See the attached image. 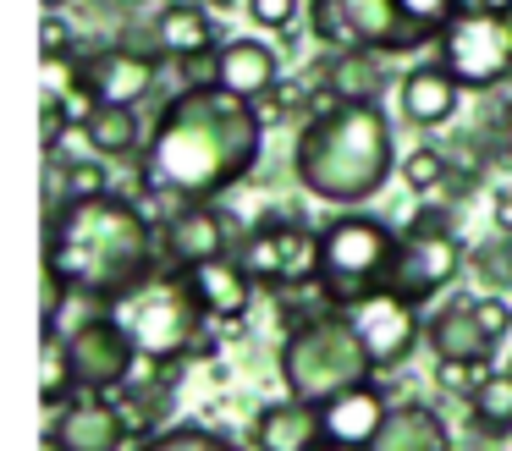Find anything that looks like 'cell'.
I'll list each match as a JSON object with an SVG mask.
<instances>
[{"mask_svg": "<svg viewBox=\"0 0 512 451\" xmlns=\"http://www.w3.org/2000/svg\"><path fill=\"white\" fill-rule=\"evenodd\" d=\"M39 55H45V61H61V55H83L78 28H72L67 11H45V22H39Z\"/></svg>", "mask_w": 512, "mask_h": 451, "instance_id": "32", "label": "cell"}, {"mask_svg": "<svg viewBox=\"0 0 512 451\" xmlns=\"http://www.w3.org/2000/svg\"><path fill=\"white\" fill-rule=\"evenodd\" d=\"M248 226H237L232 209L221 204H188L182 215H171L160 226V264L171 270H188L199 259H215V253H237Z\"/></svg>", "mask_w": 512, "mask_h": 451, "instance_id": "14", "label": "cell"}, {"mask_svg": "<svg viewBox=\"0 0 512 451\" xmlns=\"http://www.w3.org/2000/svg\"><path fill=\"white\" fill-rule=\"evenodd\" d=\"M342 6L353 11L358 39L375 44V50H386V55H419L424 44H435L430 33H419V28H408V22H402L397 0H342Z\"/></svg>", "mask_w": 512, "mask_h": 451, "instance_id": "25", "label": "cell"}, {"mask_svg": "<svg viewBox=\"0 0 512 451\" xmlns=\"http://www.w3.org/2000/svg\"><path fill=\"white\" fill-rule=\"evenodd\" d=\"M254 451H314L325 440V418L320 402L309 396H281V402H265L254 413Z\"/></svg>", "mask_w": 512, "mask_h": 451, "instance_id": "20", "label": "cell"}, {"mask_svg": "<svg viewBox=\"0 0 512 451\" xmlns=\"http://www.w3.org/2000/svg\"><path fill=\"white\" fill-rule=\"evenodd\" d=\"M424 347H430V358H452V363H496L501 341L485 330L474 297H446L424 314Z\"/></svg>", "mask_w": 512, "mask_h": 451, "instance_id": "15", "label": "cell"}, {"mask_svg": "<svg viewBox=\"0 0 512 451\" xmlns=\"http://www.w3.org/2000/svg\"><path fill=\"white\" fill-rule=\"evenodd\" d=\"M397 259H402V231L380 215L347 209V215L320 226V292L336 308H347L353 297L386 286Z\"/></svg>", "mask_w": 512, "mask_h": 451, "instance_id": "5", "label": "cell"}, {"mask_svg": "<svg viewBox=\"0 0 512 451\" xmlns=\"http://www.w3.org/2000/svg\"><path fill=\"white\" fill-rule=\"evenodd\" d=\"M397 6H402V22H408V28L430 33V39L441 44V33L468 11V0H397Z\"/></svg>", "mask_w": 512, "mask_h": 451, "instance_id": "31", "label": "cell"}, {"mask_svg": "<svg viewBox=\"0 0 512 451\" xmlns=\"http://www.w3.org/2000/svg\"><path fill=\"white\" fill-rule=\"evenodd\" d=\"M116 314L133 330L144 363H155V369H182V358H193L199 330L210 325L204 308L193 303V292H188V275L171 270V264H160L138 292H127L122 303H116Z\"/></svg>", "mask_w": 512, "mask_h": 451, "instance_id": "6", "label": "cell"}, {"mask_svg": "<svg viewBox=\"0 0 512 451\" xmlns=\"http://www.w3.org/2000/svg\"><path fill=\"white\" fill-rule=\"evenodd\" d=\"M507 248H512V237H507Z\"/></svg>", "mask_w": 512, "mask_h": 451, "instance_id": "42", "label": "cell"}, {"mask_svg": "<svg viewBox=\"0 0 512 451\" xmlns=\"http://www.w3.org/2000/svg\"><path fill=\"white\" fill-rule=\"evenodd\" d=\"M149 39H155V50L166 55L171 66L193 61V55H215L226 44L221 28H215V11L204 6V0H166V6L155 11V22H149Z\"/></svg>", "mask_w": 512, "mask_h": 451, "instance_id": "17", "label": "cell"}, {"mask_svg": "<svg viewBox=\"0 0 512 451\" xmlns=\"http://www.w3.org/2000/svg\"><path fill=\"white\" fill-rule=\"evenodd\" d=\"M45 440L56 451H127L133 424H127L111 391H78L61 413H50Z\"/></svg>", "mask_w": 512, "mask_h": 451, "instance_id": "13", "label": "cell"}, {"mask_svg": "<svg viewBox=\"0 0 512 451\" xmlns=\"http://www.w3.org/2000/svg\"><path fill=\"white\" fill-rule=\"evenodd\" d=\"M463 264H468V248H463V237L452 231V209H435L430 198H424V209L402 226V259H397V270H391V281L386 286H397L402 297H413V303H430V297H441L446 286L463 275Z\"/></svg>", "mask_w": 512, "mask_h": 451, "instance_id": "9", "label": "cell"}, {"mask_svg": "<svg viewBox=\"0 0 512 451\" xmlns=\"http://www.w3.org/2000/svg\"><path fill=\"white\" fill-rule=\"evenodd\" d=\"M166 55L155 50V39H111L83 50L78 66V99L89 105H138L144 110L149 99L160 94V72H166Z\"/></svg>", "mask_w": 512, "mask_h": 451, "instance_id": "11", "label": "cell"}, {"mask_svg": "<svg viewBox=\"0 0 512 451\" xmlns=\"http://www.w3.org/2000/svg\"><path fill=\"white\" fill-rule=\"evenodd\" d=\"M347 319L358 325V336L375 352L380 369H397V363L413 358V347H424V308L413 297H402L397 286H375V292L353 297Z\"/></svg>", "mask_w": 512, "mask_h": 451, "instance_id": "12", "label": "cell"}, {"mask_svg": "<svg viewBox=\"0 0 512 451\" xmlns=\"http://www.w3.org/2000/svg\"><path fill=\"white\" fill-rule=\"evenodd\" d=\"M386 61L391 55L375 50V44H347V50H325L320 77H325V88H331L336 99H380L386 83H391Z\"/></svg>", "mask_w": 512, "mask_h": 451, "instance_id": "22", "label": "cell"}, {"mask_svg": "<svg viewBox=\"0 0 512 451\" xmlns=\"http://www.w3.org/2000/svg\"><path fill=\"white\" fill-rule=\"evenodd\" d=\"M309 39H320L325 50H347V44H364L353 28V11L342 0H309Z\"/></svg>", "mask_w": 512, "mask_h": 451, "instance_id": "30", "label": "cell"}, {"mask_svg": "<svg viewBox=\"0 0 512 451\" xmlns=\"http://www.w3.org/2000/svg\"><path fill=\"white\" fill-rule=\"evenodd\" d=\"M397 176H402V187H408V193L441 198V204H452V198L468 187V171H463V165H457L446 149H435V143H419V149L402 154Z\"/></svg>", "mask_w": 512, "mask_h": 451, "instance_id": "26", "label": "cell"}, {"mask_svg": "<svg viewBox=\"0 0 512 451\" xmlns=\"http://www.w3.org/2000/svg\"><path fill=\"white\" fill-rule=\"evenodd\" d=\"M369 451H457V440H452V429H446L441 407L397 402L391 418L380 424V435L369 440Z\"/></svg>", "mask_w": 512, "mask_h": 451, "instance_id": "23", "label": "cell"}, {"mask_svg": "<svg viewBox=\"0 0 512 451\" xmlns=\"http://www.w3.org/2000/svg\"><path fill=\"white\" fill-rule=\"evenodd\" d=\"M391 396L380 391L375 380L364 385H347V391L325 396L320 402V418H325V440H342V446H369L380 435V424L391 418Z\"/></svg>", "mask_w": 512, "mask_h": 451, "instance_id": "19", "label": "cell"}, {"mask_svg": "<svg viewBox=\"0 0 512 451\" xmlns=\"http://www.w3.org/2000/svg\"><path fill=\"white\" fill-rule=\"evenodd\" d=\"M72 6V0H45V11H67Z\"/></svg>", "mask_w": 512, "mask_h": 451, "instance_id": "40", "label": "cell"}, {"mask_svg": "<svg viewBox=\"0 0 512 451\" xmlns=\"http://www.w3.org/2000/svg\"><path fill=\"white\" fill-rule=\"evenodd\" d=\"M78 132L100 160H127V154H144L149 143V121L138 116V105H89Z\"/></svg>", "mask_w": 512, "mask_h": 451, "instance_id": "24", "label": "cell"}, {"mask_svg": "<svg viewBox=\"0 0 512 451\" xmlns=\"http://www.w3.org/2000/svg\"><path fill=\"white\" fill-rule=\"evenodd\" d=\"M507 28H512V6H507Z\"/></svg>", "mask_w": 512, "mask_h": 451, "instance_id": "41", "label": "cell"}, {"mask_svg": "<svg viewBox=\"0 0 512 451\" xmlns=\"http://www.w3.org/2000/svg\"><path fill=\"white\" fill-rule=\"evenodd\" d=\"M490 369H496V363H452V358H435V385L468 402V396H474V385L485 380Z\"/></svg>", "mask_w": 512, "mask_h": 451, "instance_id": "33", "label": "cell"}, {"mask_svg": "<svg viewBox=\"0 0 512 451\" xmlns=\"http://www.w3.org/2000/svg\"><path fill=\"white\" fill-rule=\"evenodd\" d=\"M463 105V83L441 61H419L397 77V116L408 127H446Z\"/></svg>", "mask_w": 512, "mask_h": 451, "instance_id": "18", "label": "cell"}, {"mask_svg": "<svg viewBox=\"0 0 512 451\" xmlns=\"http://www.w3.org/2000/svg\"><path fill=\"white\" fill-rule=\"evenodd\" d=\"M133 451H237V440H226L210 424H166L155 435L133 440Z\"/></svg>", "mask_w": 512, "mask_h": 451, "instance_id": "29", "label": "cell"}, {"mask_svg": "<svg viewBox=\"0 0 512 451\" xmlns=\"http://www.w3.org/2000/svg\"><path fill=\"white\" fill-rule=\"evenodd\" d=\"M215 83H221L226 94L254 99V105H259V99L281 83L276 44H265V39H226L221 50H215Z\"/></svg>", "mask_w": 512, "mask_h": 451, "instance_id": "21", "label": "cell"}, {"mask_svg": "<svg viewBox=\"0 0 512 451\" xmlns=\"http://www.w3.org/2000/svg\"><path fill=\"white\" fill-rule=\"evenodd\" d=\"M105 6H116V11H138L144 0H105Z\"/></svg>", "mask_w": 512, "mask_h": 451, "instance_id": "39", "label": "cell"}, {"mask_svg": "<svg viewBox=\"0 0 512 451\" xmlns=\"http://www.w3.org/2000/svg\"><path fill=\"white\" fill-rule=\"evenodd\" d=\"M45 264L94 308H116L160 270V226L138 198H72L45 220Z\"/></svg>", "mask_w": 512, "mask_h": 451, "instance_id": "2", "label": "cell"}, {"mask_svg": "<svg viewBox=\"0 0 512 451\" xmlns=\"http://www.w3.org/2000/svg\"><path fill=\"white\" fill-rule=\"evenodd\" d=\"M281 385L292 396H309V402H325V396L347 391V385H364L380 374L375 352L364 347L358 325L347 319V308H320L303 325H292L281 336Z\"/></svg>", "mask_w": 512, "mask_h": 451, "instance_id": "4", "label": "cell"}, {"mask_svg": "<svg viewBox=\"0 0 512 451\" xmlns=\"http://www.w3.org/2000/svg\"><path fill=\"white\" fill-rule=\"evenodd\" d=\"M204 6L215 11V17H226V11H237V6H248V0H204Z\"/></svg>", "mask_w": 512, "mask_h": 451, "instance_id": "37", "label": "cell"}, {"mask_svg": "<svg viewBox=\"0 0 512 451\" xmlns=\"http://www.w3.org/2000/svg\"><path fill=\"white\" fill-rule=\"evenodd\" d=\"M188 292L193 303L204 308V319H215V325H237V319H248V308H254V275L243 270V259L237 253H215V259H199L188 264Z\"/></svg>", "mask_w": 512, "mask_h": 451, "instance_id": "16", "label": "cell"}, {"mask_svg": "<svg viewBox=\"0 0 512 451\" xmlns=\"http://www.w3.org/2000/svg\"><path fill=\"white\" fill-rule=\"evenodd\" d=\"M435 61L463 83V94H496L512 83V28L507 11L468 6L435 44Z\"/></svg>", "mask_w": 512, "mask_h": 451, "instance_id": "10", "label": "cell"}, {"mask_svg": "<svg viewBox=\"0 0 512 451\" xmlns=\"http://www.w3.org/2000/svg\"><path fill=\"white\" fill-rule=\"evenodd\" d=\"M237 259L259 292H303V286H320V231L287 209H270L243 231Z\"/></svg>", "mask_w": 512, "mask_h": 451, "instance_id": "7", "label": "cell"}, {"mask_svg": "<svg viewBox=\"0 0 512 451\" xmlns=\"http://www.w3.org/2000/svg\"><path fill=\"white\" fill-rule=\"evenodd\" d=\"M397 171V132L380 99H336L314 110L292 143V176L309 198L336 209H364L386 193Z\"/></svg>", "mask_w": 512, "mask_h": 451, "instance_id": "3", "label": "cell"}, {"mask_svg": "<svg viewBox=\"0 0 512 451\" xmlns=\"http://www.w3.org/2000/svg\"><path fill=\"white\" fill-rule=\"evenodd\" d=\"M248 22L254 28H265V33H287L292 22L303 17V0H248Z\"/></svg>", "mask_w": 512, "mask_h": 451, "instance_id": "34", "label": "cell"}, {"mask_svg": "<svg viewBox=\"0 0 512 451\" xmlns=\"http://www.w3.org/2000/svg\"><path fill=\"white\" fill-rule=\"evenodd\" d=\"M50 352L67 363L78 391H116V385H127L144 369V352H138L133 330L122 325L116 308H89V314H78L67 325V336Z\"/></svg>", "mask_w": 512, "mask_h": 451, "instance_id": "8", "label": "cell"}, {"mask_svg": "<svg viewBox=\"0 0 512 451\" xmlns=\"http://www.w3.org/2000/svg\"><path fill=\"white\" fill-rule=\"evenodd\" d=\"M463 407L479 440H507L512 435V369H490Z\"/></svg>", "mask_w": 512, "mask_h": 451, "instance_id": "27", "label": "cell"}, {"mask_svg": "<svg viewBox=\"0 0 512 451\" xmlns=\"http://www.w3.org/2000/svg\"><path fill=\"white\" fill-rule=\"evenodd\" d=\"M490 226H496V237H512V187L490 193Z\"/></svg>", "mask_w": 512, "mask_h": 451, "instance_id": "36", "label": "cell"}, {"mask_svg": "<svg viewBox=\"0 0 512 451\" xmlns=\"http://www.w3.org/2000/svg\"><path fill=\"white\" fill-rule=\"evenodd\" d=\"M474 308H479V319H485V330H490L496 341H507V336H512V303H507L501 292H479V297H474Z\"/></svg>", "mask_w": 512, "mask_h": 451, "instance_id": "35", "label": "cell"}, {"mask_svg": "<svg viewBox=\"0 0 512 451\" xmlns=\"http://www.w3.org/2000/svg\"><path fill=\"white\" fill-rule=\"evenodd\" d=\"M265 116L254 99L226 94L221 83H188L160 99L149 143L138 154V182L166 187L182 204H215L248 182L265 154Z\"/></svg>", "mask_w": 512, "mask_h": 451, "instance_id": "1", "label": "cell"}, {"mask_svg": "<svg viewBox=\"0 0 512 451\" xmlns=\"http://www.w3.org/2000/svg\"><path fill=\"white\" fill-rule=\"evenodd\" d=\"M314 451H369V446H342V440H320Z\"/></svg>", "mask_w": 512, "mask_h": 451, "instance_id": "38", "label": "cell"}, {"mask_svg": "<svg viewBox=\"0 0 512 451\" xmlns=\"http://www.w3.org/2000/svg\"><path fill=\"white\" fill-rule=\"evenodd\" d=\"M50 209L56 204H72V198H94V193H111V171H105V160L94 149H83L78 160H67V154H50Z\"/></svg>", "mask_w": 512, "mask_h": 451, "instance_id": "28", "label": "cell"}]
</instances>
